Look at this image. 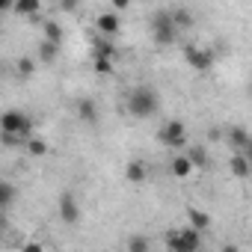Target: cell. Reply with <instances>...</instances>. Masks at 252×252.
<instances>
[{"label":"cell","mask_w":252,"mask_h":252,"mask_svg":"<svg viewBox=\"0 0 252 252\" xmlns=\"http://www.w3.org/2000/svg\"><path fill=\"white\" fill-rule=\"evenodd\" d=\"M95 27H98V33H104V36H119V33H122V18H119L116 9H113V12H101V15L95 18Z\"/></svg>","instance_id":"cell-8"},{"label":"cell","mask_w":252,"mask_h":252,"mask_svg":"<svg viewBox=\"0 0 252 252\" xmlns=\"http://www.w3.org/2000/svg\"><path fill=\"white\" fill-rule=\"evenodd\" d=\"M110 6H113L116 12H125V9L131 6V0H110Z\"/></svg>","instance_id":"cell-27"},{"label":"cell","mask_w":252,"mask_h":252,"mask_svg":"<svg viewBox=\"0 0 252 252\" xmlns=\"http://www.w3.org/2000/svg\"><path fill=\"white\" fill-rule=\"evenodd\" d=\"M125 107H128V113L134 119H152L160 110V95H158L155 86L143 83V86H134L128 92V104H125Z\"/></svg>","instance_id":"cell-1"},{"label":"cell","mask_w":252,"mask_h":252,"mask_svg":"<svg viewBox=\"0 0 252 252\" xmlns=\"http://www.w3.org/2000/svg\"><path fill=\"white\" fill-rule=\"evenodd\" d=\"M172 18H175L178 30H187V27H193V15H190L187 9H172Z\"/></svg>","instance_id":"cell-22"},{"label":"cell","mask_w":252,"mask_h":252,"mask_svg":"<svg viewBox=\"0 0 252 252\" xmlns=\"http://www.w3.org/2000/svg\"><path fill=\"white\" fill-rule=\"evenodd\" d=\"M39 9H42V0H18V3H15V12L27 15V18H36Z\"/></svg>","instance_id":"cell-15"},{"label":"cell","mask_w":252,"mask_h":252,"mask_svg":"<svg viewBox=\"0 0 252 252\" xmlns=\"http://www.w3.org/2000/svg\"><path fill=\"white\" fill-rule=\"evenodd\" d=\"M42 33H45V39L48 42H63V27H60V21H54V18H48L45 24H42Z\"/></svg>","instance_id":"cell-16"},{"label":"cell","mask_w":252,"mask_h":252,"mask_svg":"<svg viewBox=\"0 0 252 252\" xmlns=\"http://www.w3.org/2000/svg\"><path fill=\"white\" fill-rule=\"evenodd\" d=\"M15 3L18 0H0V12H15Z\"/></svg>","instance_id":"cell-28"},{"label":"cell","mask_w":252,"mask_h":252,"mask_svg":"<svg viewBox=\"0 0 252 252\" xmlns=\"http://www.w3.org/2000/svg\"><path fill=\"white\" fill-rule=\"evenodd\" d=\"M166 246L172 252H196L202 249V231L199 228H181V231H169L166 234Z\"/></svg>","instance_id":"cell-3"},{"label":"cell","mask_w":252,"mask_h":252,"mask_svg":"<svg viewBox=\"0 0 252 252\" xmlns=\"http://www.w3.org/2000/svg\"><path fill=\"white\" fill-rule=\"evenodd\" d=\"M158 140L169 149H184L187 146V128H184V122L181 119H169L163 122V128L158 131Z\"/></svg>","instance_id":"cell-4"},{"label":"cell","mask_w":252,"mask_h":252,"mask_svg":"<svg viewBox=\"0 0 252 252\" xmlns=\"http://www.w3.org/2000/svg\"><path fill=\"white\" fill-rule=\"evenodd\" d=\"M92 54H95V57H113V60H116V45L110 42V36L101 33V36L92 39Z\"/></svg>","instance_id":"cell-13"},{"label":"cell","mask_w":252,"mask_h":252,"mask_svg":"<svg viewBox=\"0 0 252 252\" xmlns=\"http://www.w3.org/2000/svg\"><path fill=\"white\" fill-rule=\"evenodd\" d=\"M57 211H60V220H63L65 225H74V222L80 220V205H77V199H74V193H71V190L60 193Z\"/></svg>","instance_id":"cell-6"},{"label":"cell","mask_w":252,"mask_h":252,"mask_svg":"<svg viewBox=\"0 0 252 252\" xmlns=\"http://www.w3.org/2000/svg\"><path fill=\"white\" fill-rule=\"evenodd\" d=\"M77 116H80V122L95 125V122H98V107H95V101H92V98H80V101H77Z\"/></svg>","instance_id":"cell-11"},{"label":"cell","mask_w":252,"mask_h":252,"mask_svg":"<svg viewBox=\"0 0 252 252\" xmlns=\"http://www.w3.org/2000/svg\"><path fill=\"white\" fill-rule=\"evenodd\" d=\"M0 128H3V134H21L24 140L33 137V125L21 110H6L3 119H0Z\"/></svg>","instance_id":"cell-5"},{"label":"cell","mask_w":252,"mask_h":252,"mask_svg":"<svg viewBox=\"0 0 252 252\" xmlns=\"http://www.w3.org/2000/svg\"><path fill=\"white\" fill-rule=\"evenodd\" d=\"M95 74H101V77H110L113 71H116V65H113V57H95Z\"/></svg>","instance_id":"cell-20"},{"label":"cell","mask_w":252,"mask_h":252,"mask_svg":"<svg viewBox=\"0 0 252 252\" xmlns=\"http://www.w3.org/2000/svg\"><path fill=\"white\" fill-rule=\"evenodd\" d=\"M184 60H187L190 68H196V71H208V68L214 65V54H211L208 48H199V45H187V48H184Z\"/></svg>","instance_id":"cell-7"},{"label":"cell","mask_w":252,"mask_h":252,"mask_svg":"<svg viewBox=\"0 0 252 252\" xmlns=\"http://www.w3.org/2000/svg\"><path fill=\"white\" fill-rule=\"evenodd\" d=\"M149 246H152V243H149L143 234H134V237L128 240V252H146Z\"/></svg>","instance_id":"cell-25"},{"label":"cell","mask_w":252,"mask_h":252,"mask_svg":"<svg viewBox=\"0 0 252 252\" xmlns=\"http://www.w3.org/2000/svg\"><path fill=\"white\" fill-rule=\"evenodd\" d=\"M80 3L83 0H60V9L63 12H74V9H80Z\"/></svg>","instance_id":"cell-26"},{"label":"cell","mask_w":252,"mask_h":252,"mask_svg":"<svg viewBox=\"0 0 252 252\" xmlns=\"http://www.w3.org/2000/svg\"><path fill=\"white\" fill-rule=\"evenodd\" d=\"M249 140H252V137H249L243 128H231V131H228V143L234 146V152H243V149L249 146Z\"/></svg>","instance_id":"cell-18"},{"label":"cell","mask_w":252,"mask_h":252,"mask_svg":"<svg viewBox=\"0 0 252 252\" xmlns=\"http://www.w3.org/2000/svg\"><path fill=\"white\" fill-rule=\"evenodd\" d=\"M187 222H190L193 228H199V231L211 228V217H208L205 211H199V208H187Z\"/></svg>","instance_id":"cell-14"},{"label":"cell","mask_w":252,"mask_h":252,"mask_svg":"<svg viewBox=\"0 0 252 252\" xmlns=\"http://www.w3.org/2000/svg\"><path fill=\"white\" fill-rule=\"evenodd\" d=\"M39 249H42L39 243H27V246H24V252H39Z\"/></svg>","instance_id":"cell-29"},{"label":"cell","mask_w":252,"mask_h":252,"mask_svg":"<svg viewBox=\"0 0 252 252\" xmlns=\"http://www.w3.org/2000/svg\"><path fill=\"white\" fill-rule=\"evenodd\" d=\"M125 178H128L131 184H143V181L149 178V166H146L143 160H131L128 169H125Z\"/></svg>","instance_id":"cell-12"},{"label":"cell","mask_w":252,"mask_h":252,"mask_svg":"<svg viewBox=\"0 0 252 252\" xmlns=\"http://www.w3.org/2000/svg\"><path fill=\"white\" fill-rule=\"evenodd\" d=\"M15 71H18L21 77H33V71H36V63H33V60H27V57H21V60L15 63Z\"/></svg>","instance_id":"cell-23"},{"label":"cell","mask_w":252,"mask_h":252,"mask_svg":"<svg viewBox=\"0 0 252 252\" xmlns=\"http://www.w3.org/2000/svg\"><path fill=\"white\" fill-rule=\"evenodd\" d=\"M169 169H172V175L175 178H190V172L196 169V163L190 160V155L184 152V155H178V158H172V163H169Z\"/></svg>","instance_id":"cell-10"},{"label":"cell","mask_w":252,"mask_h":252,"mask_svg":"<svg viewBox=\"0 0 252 252\" xmlns=\"http://www.w3.org/2000/svg\"><path fill=\"white\" fill-rule=\"evenodd\" d=\"M15 202V187L9 181H0V208H9Z\"/></svg>","instance_id":"cell-21"},{"label":"cell","mask_w":252,"mask_h":252,"mask_svg":"<svg viewBox=\"0 0 252 252\" xmlns=\"http://www.w3.org/2000/svg\"><path fill=\"white\" fill-rule=\"evenodd\" d=\"M27 155H30V158H45V155H48V143H45L42 137H30V140H27Z\"/></svg>","instance_id":"cell-19"},{"label":"cell","mask_w":252,"mask_h":252,"mask_svg":"<svg viewBox=\"0 0 252 252\" xmlns=\"http://www.w3.org/2000/svg\"><path fill=\"white\" fill-rule=\"evenodd\" d=\"M57 54H60V45H57V42H48V39H45V42L39 45V63H48V65H51V63L57 60Z\"/></svg>","instance_id":"cell-17"},{"label":"cell","mask_w":252,"mask_h":252,"mask_svg":"<svg viewBox=\"0 0 252 252\" xmlns=\"http://www.w3.org/2000/svg\"><path fill=\"white\" fill-rule=\"evenodd\" d=\"M228 169H231V175H237V178H249L252 160H249L243 152H234V158H228Z\"/></svg>","instance_id":"cell-9"},{"label":"cell","mask_w":252,"mask_h":252,"mask_svg":"<svg viewBox=\"0 0 252 252\" xmlns=\"http://www.w3.org/2000/svg\"><path fill=\"white\" fill-rule=\"evenodd\" d=\"M243 155H246V158H249V160H252V140H249V146H246V149H243Z\"/></svg>","instance_id":"cell-30"},{"label":"cell","mask_w":252,"mask_h":252,"mask_svg":"<svg viewBox=\"0 0 252 252\" xmlns=\"http://www.w3.org/2000/svg\"><path fill=\"white\" fill-rule=\"evenodd\" d=\"M187 155H190V160H193L196 166H205V163H208V152H205L202 146H190Z\"/></svg>","instance_id":"cell-24"},{"label":"cell","mask_w":252,"mask_h":252,"mask_svg":"<svg viewBox=\"0 0 252 252\" xmlns=\"http://www.w3.org/2000/svg\"><path fill=\"white\" fill-rule=\"evenodd\" d=\"M152 36H155V45H160V48H166V45L175 42V36H178V24H175L172 12L160 9V12L152 15Z\"/></svg>","instance_id":"cell-2"}]
</instances>
